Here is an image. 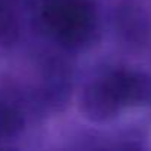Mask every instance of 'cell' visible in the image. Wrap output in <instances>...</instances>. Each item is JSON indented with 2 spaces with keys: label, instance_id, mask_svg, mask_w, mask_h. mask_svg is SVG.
<instances>
[{
  "label": "cell",
  "instance_id": "obj_1",
  "mask_svg": "<svg viewBox=\"0 0 151 151\" xmlns=\"http://www.w3.org/2000/svg\"><path fill=\"white\" fill-rule=\"evenodd\" d=\"M22 40V19L17 0H0V50L14 52Z\"/></svg>",
  "mask_w": 151,
  "mask_h": 151
}]
</instances>
